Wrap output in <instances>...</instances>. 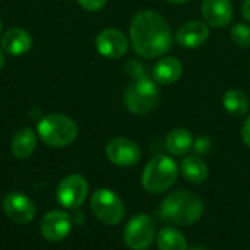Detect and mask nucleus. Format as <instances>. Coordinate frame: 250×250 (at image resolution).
Here are the masks:
<instances>
[{
  "instance_id": "obj_21",
  "label": "nucleus",
  "mask_w": 250,
  "mask_h": 250,
  "mask_svg": "<svg viewBox=\"0 0 250 250\" xmlns=\"http://www.w3.org/2000/svg\"><path fill=\"white\" fill-rule=\"evenodd\" d=\"M157 246L160 250H188L185 236L171 227L161 229L157 234Z\"/></svg>"
},
{
  "instance_id": "obj_8",
  "label": "nucleus",
  "mask_w": 250,
  "mask_h": 250,
  "mask_svg": "<svg viewBox=\"0 0 250 250\" xmlns=\"http://www.w3.org/2000/svg\"><path fill=\"white\" fill-rule=\"evenodd\" d=\"M88 195V182L79 174H70L64 177L56 190V198L63 208H79Z\"/></svg>"
},
{
  "instance_id": "obj_4",
  "label": "nucleus",
  "mask_w": 250,
  "mask_h": 250,
  "mask_svg": "<svg viewBox=\"0 0 250 250\" xmlns=\"http://www.w3.org/2000/svg\"><path fill=\"white\" fill-rule=\"evenodd\" d=\"M179 176L176 161L167 155L154 157L142 173V186L149 193H163L168 190Z\"/></svg>"
},
{
  "instance_id": "obj_10",
  "label": "nucleus",
  "mask_w": 250,
  "mask_h": 250,
  "mask_svg": "<svg viewBox=\"0 0 250 250\" xmlns=\"http://www.w3.org/2000/svg\"><path fill=\"white\" fill-rule=\"evenodd\" d=\"M107 158L119 167L135 166L141 160L139 146L127 138H114L107 144Z\"/></svg>"
},
{
  "instance_id": "obj_2",
  "label": "nucleus",
  "mask_w": 250,
  "mask_h": 250,
  "mask_svg": "<svg viewBox=\"0 0 250 250\" xmlns=\"http://www.w3.org/2000/svg\"><path fill=\"white\" fill-rule=\"evenodd\" d=\"M126 70L133 76V81L125 92V104L133 114H146L158 103L160 91L155 79L149 78L138 62H129Z\"/></svg>"
},
{
  "instance_id": "obj_1",
  "label": "nucleus",
  "mask_w": 250,
  "mask_h": 250,
  "mask_svg": "<svg viewBox=\"0 0 250 250\" xmlns=\"http://www.w3.org/2000/svg\"><path fill=\"white\" fill-rule=\"evenodd\" d=\"M133 50L145 57L155 59L166 54L173 44V34L167 21L154 10H141L130 23Z\"/></svg>"
},
{
  "instance_id": "obj_15",
  "label": "nucleus",
  "mask_w": 250,
  "mask_h": 250,
  "mask_svg": "<svg viewBox=\"0 0 250 250\" xmlns=\"http://www.w3.org/2000/svg\"><path fill=\"white\" fill-rule=\"evenodd\" d=\"M183 73V64L176 57H164L154 66L152 76L155 82L161 85H171L180 79Z\"/></svg>"
},
{
  "instance_id": "obj_14",
  "label": "nucleus",
  "mask_w": 250,
  "mask_h": 250,
  "mask_svg": "<svg viewBox=\"0 0 250 250\" xmlns=\"http://www.w3.org/2000/svg\"><path fill=\"white\" fill-rule=\"evenodd\" d=\"M208 37L209 28L207 23L201 21H190L180 26V29L176 34V41L179 45L185 48H198L202 44H205Z\"/></svg>"
},
{
  "instance_id": "obj_30",
  "label": "nucleus",
  "mask_w": 250,
  "mask_h": 250,
  "mask_svg": "<svg viewBox=\"0 0 250 250\" xmlns=\"http://www.w3.org/2000/svg\"><path fill=\"white\" fill-rule=\"evenodd\" d=\"M0 29H1V25H0Z\"/></svg>"
},
{
  "instance_id": "obj_22",
  "label": "nucleus",
  "mask_w": 250,
  "mask_h": 250,
  "mask_svg": "<svg viewBox=\"0 0 250 250\" xmlns=\"http://www.w3.org/2000/svg\"><path fill=\"white\" fill-rule=\"evenodd\" d=\"M230 35L233 41L242 47V48H250V26L246 23H236L231 26Z\"/></svg>"
},
{
  "instance_id": "obj_17",
  "label": "nucleus",
  "mask_w": 250,
  "mask_h": 250,
  "mask_svg": "<svg viewBox=\"0 0 250 250\" xmlns=\"http://www.w3.org/2000/svg\"><path fill=\"white\" fill-rule=\"evenodd\" d=\"M193 136L185 127L173 129L166 138V148L174 157L186 155L193 148Z\"/></svg>"
},
{
  "instance_id": "obj_6",
  "label": "nucleus",
  "mask_w": 250,
  "mask_h": 250,
  "mask_svg": "<svg viewBox=\"0 0 250 250\" xmlns=\"http://www.w3.org/2000/svg\"><path fill=\"white\" fill-rule=\"evenodd\" d=\"M92 214L107 226H116L125 218V204L119 195L108 189L97 190L91 198Z\"/></svg>"
},
{
  "instance_id": "obj_9",
  "label": "nucleus",
  "mask_w": 250,
  "mask_h": 250,
  "mask_svg": "<svg viewBox=\"0 0 250 250\" xmlns=\"http://www.w3.org/2000/svg\"><path fill=\"white\" fill-rule=\"evenodd\" d=\"M3 211L16 224H26L35 217L34 202L21 192H10L3 199Z\"/></svg>"
},
{
  "instance_id": "obj_27",
  "label": "nucleus",
  "mask_w": 250,
  "mask_h": 250,
  "mask_svg": "<svg viewBox=\"0 0 250 250\" xmlns=\"http://www.w3.org/2000/svg\"><path fill=\"white\" fill-rule=\"evenodd\" d=\"M3 64H4V54H3V51H1V48H0V70H1V67H3Z\"/></svg>"
},
{
  "instance_id": "obj_7",
  "label": "nucleus",
  "mask_w": 250,
  "mask_h": 250,
  "mask_svg": "<svg viewBox=\"0 0 250 250\" xmlns=\"http://www.w3.org/2000/svg\"><path fill=\"white\" fill-rule=\"evenodd\" d=\"M155 224L145 214L135 215L126 226L123 239L132 250H146L155 239Z\"/></svg>"
},
{
  "instance_id": "obj_16",
  "label": "nucleus",
  "mask_w": 250,
  "mask_h": 250,
  "mask_svg": "<svg viewBox=\"0 0 250 250\" xmlns=\"http://www.w3.org/2000/svg\"><path fill=\"white\" fill-rule=\"evenodd\" d=\"M32 45L31 35L22 28H12L1 37V48L13 56L26 53Z\"/></svg>"
},
{
  "instance_id": "obj_3",
  "label": "nucleus",
  "mask_w": 250,
  "mask_h": 250,
  "mask_svg": "<svg viewBox=\"0 0 250 250\" xmlns=\"http://www.w3.org/2000/svg\"><path fill=\"white\" fill-rule=\"evenodd\" d=\"M204 214L201 198L189 190L170 193L160 207V215L164 221L174 226H192Z\"/></svg>"
},
{
  "instance_id": "obj_11",
  "label": "nucleus",
  "mask_w": 250,
  "mask_h": 250,
  "mask_svg": "<svg viewBox=\"0 0 250 250\" xmlns=\"http://www.w3.org/2000/svg\"><path fill=\"white\" fill-rule=\"evenodd\" d=\"M41 236L48 242H62L64 240L72 230V218L64 211H50L45 214L40 224Z\"/></svg>"
},
{
  "instance_id": "obj_13",
  "label": "nucleus",
  "mask_w": 250,
  "mask_h": 250,
  "mask_svg": "<svg viewBox=\"0 0 250 250\" xmlns=\"http://www.w3.org/2000/svg\"><path fill=\"white\" fill-rule=\"evenodd\" d=\"M233 12L231 0H204L201 6L204 21L214 28L227 26L233 19Z\"/></svg>"
},
{
  "instance_id": "obj_18",
  "label": "nucleus",
  "mask_w": 250,
  "mask_h": 250,
  "mask_svg": "<svg viewBox=\"0 0 250 250\" xmlns=\"http://www.w3.org/2000/svg\"><path fill=\"white\" fill-rule=\"evenodd\" d=\"M37 146V138L35 133L29 127H22L19 129L10 144L12 154L16 158H28Z\"/></svg>"
},
{
  "instance_id": "obj_5",
  "label": "nucleus",
  "mask_w": 250,
  "mask_h": 250,
  "mask_svg": "<svg viewBox=\"0 0 250 250\" xmlns=\"http://www.w3.org/2000/svg\"><path fill=\"white\" fill-rule=\"evenodd\" d=\"M41 141L50 146L62 148L70 145L78 136L76 123L64 114H48L38 123Z\"/></svg>"
},
{
  "instance_id": "obj_24",
  "label": "nucleus",
  "mask_w": 250,
  "mask_h": 250,
  "mask_svg": "<svg viewBox=\"0 0 250 250\" xmlns=\"http://www.w3.org/2000/svg\"><path fill=\"white\" fill-rule=\"evenodd\" d=\"M79 4L86 9V10H91V12H95V10H100L105 6L107 0H78Z\"/></svg>"
},
{
  "instance_id": "obj_12",
  "label": "nucleus",
  "mask_w": 250,
  "mask_h": 250,
  "mask_svg": "<svg viewBox=\"0 0 250 250\" xmlns=\"http://www.w3.org/2000/svg\"><path fill=\"white\" fill-rule=\"evenodd\" d=\"M95 45L101 56L107 59H120L126 54L129 48V41L122 31L108 28L97 35Z\"/></svg>"
},
{
  "instance_id": "obj_20",
  "label": "nucleus",
  "mask_w": 250,
  "mask_h": 250,
  "mask_svg": "<svg viewBox=\"0 0 250 250\" xmlns=\"http://www.w3.org/2000/svg\"><path fill=\"white\" fill-rule=\"evenodd\" d=\"M223 105L231 116H245L249 111V98L242 89H229L223 97Z\"/></svg>"
},
{
  "instance_id": "obj_28",
  "label": "nucleus",
  "mask_w": 250,
  "mask_h": 250,
  "mask_svg": "<svg viewBox=\"0 0 250 250\" xmlns=\"http://www.w3.org/2000/svg\"><path fill=\"white\" fill-rule=\"evenodd\" d=\"M168 3H173V4H182V3H186L189 0H167Z\"/></svg>"
},
{
  "instance_id": "obj_23",
  "label": "nucleus",
  "mask_w": 250,
  "mask_h": 250,
  "mask_svg": "<svg viewBox=\"0 0 250 250\" xmlns=\"http://www.w3.org/2000/svg\"><path fill=\"white\" fill-rule=\"evenodd\" d=\"M211 139L207 136H201L193 142V148L198 154H208V151L211 149Z\"/></svg>"
},
{
  "instance_id": "obj_19",
  "label": "nucleus",
  "mask_w": 250,
  "mask_h": 250,
  "mask_svg": "<svg viewBox=\"0 0 250 250\" xmlns=\"http://www.w3.org/2000/svg\"><path fill=\"white\" fill-rule=\"evenodd\" d=\"M180 170L183 177L193 185L204 183L208 177V166L202 158L196 155L186 157L180 164Z\"/></svg>"
},
{
  "instance_id": "obj_26",
  "label": "nucleus",
  "mask_w": 250,
  "mask_h": 250,
  "mask_svg": "<svg viewBox=\"0 0 250 250\" xmlns=\"http://www.w3.org/2000/svg\"><path fill=\"white\" fill-rule=\"evenodd\" d=\"M242 12H243V16H245V19L250 22V0H245V1H243Z\"/></svg>"
},
{
  "instance_id": "obj_25",
  "label": "nucleus",
  "mask_w": 250,
  "mask_h": 250,
  "mask_svg": "<svg viewBox=\"0 0 250 250\" xmlns=\"http://www.w3.org/2000/svg\"><path fill=\"white\" fill-rule=\"evenodd\" d=\"M242 138H243V142L250 148V116L245 120V123H243V127H242Z\"/></svg>"
},
{
  "instance_id": "obj_29",
  "label": "nucleus",
  "mask_w": 250,
  "mask_h": 250,
  "mask_svg": "<svg viewBox=\"0 0 250 250\" xmlns=\"http://www.w3.org/2000/svg\"><path fill=\"white\" fill-rule=\"evenodd\" d=\"M189 250H209L208 248H205V246H193V248H190Z\"/></svg>"
}]
</instances>
